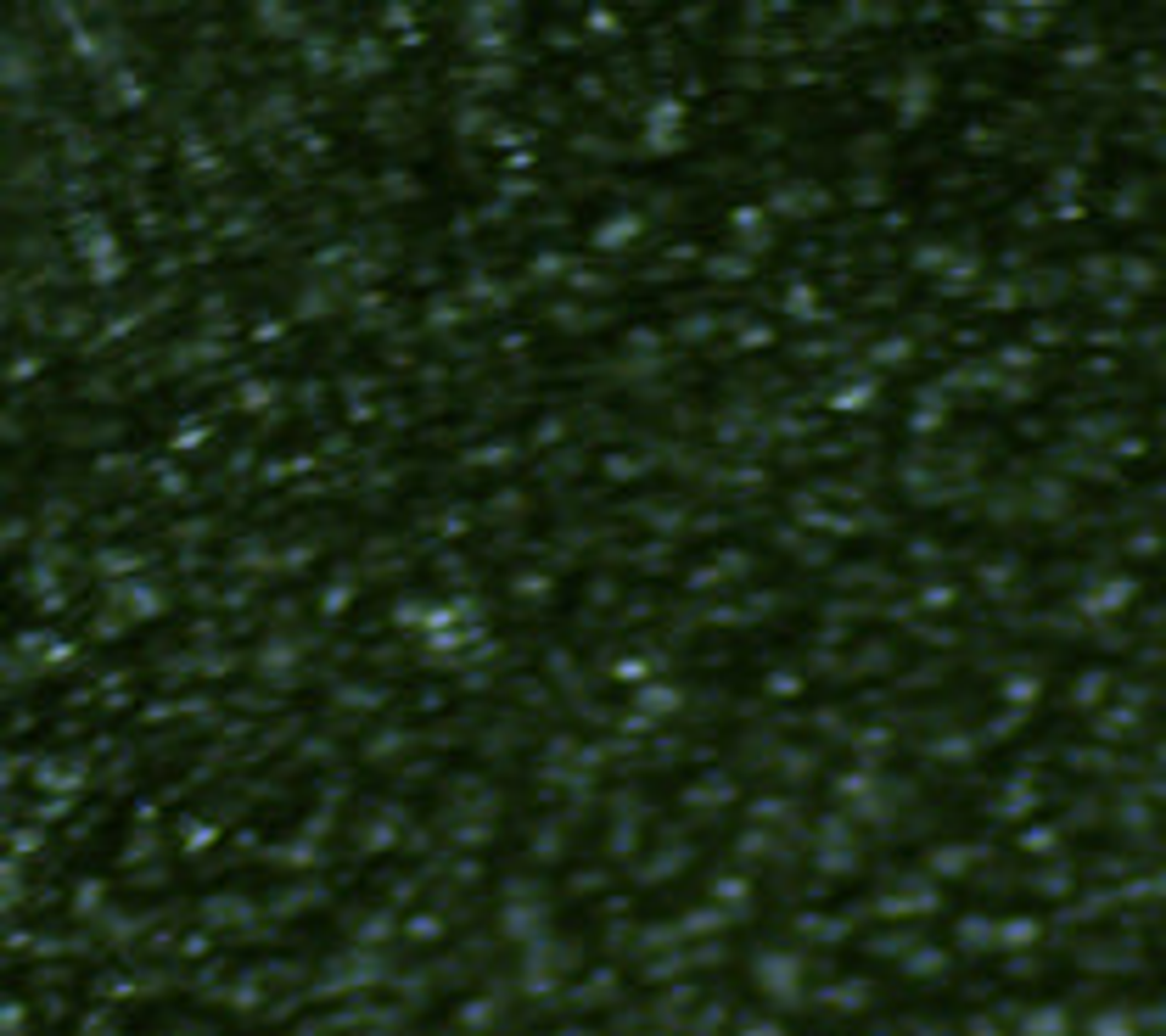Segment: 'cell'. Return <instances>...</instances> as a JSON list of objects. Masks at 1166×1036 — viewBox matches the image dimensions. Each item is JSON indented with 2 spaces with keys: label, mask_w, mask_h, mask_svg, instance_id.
I'll return each mask as SVG.
<instances>
[{
  "label": "cell",
  "mask_w": 1166,
  "mask_h": 1036,
  "mask_svg": "<svg viewBox=\"0 0 1166 1036\" xmlns=\"http://www.w3.org/2000/svg\"><path fill=\"white\" fill-rule=\"evenodd\" d=\"M79 253H85L90 280H118L123 275V253H118V242L107 236V219H90V225L79 230Z\"/></svg>",
  "instance_id": "1"
},
{
  "label": "cell",
  "mask_w": 1166,
  "mask_h": 1036,
  "mask_svg": "<svg viewBox=\"0 0 1166 1036\" xmlns=\"http://www.w3.org/2000/svg\"><path fill=\"white\" fill-rule=\"evenodd\" d=\"M382 68H387V56L376 39H359V45L343 51V73H382Z\"/></svg>",
  "instance_id": "2"
},
{
  "label": "cell",
  "mask_w": 1166,
  "mask_h": 1036,
  "mask_svg": "<svg viewBox=\"0 0 1166 1036\" xmlns=\"http://www.w3.org/2000/svg\"><path fill=\"white\" fill-rule=\"evenodd\" d=\"M118 600L129 605V611H135V617H157V605H163V600H157V594H152V588H140V583L118 588Z\"/></svg>",
  "instance_id": "3"
},
{
  "label": "cell",
  "mask_w": 1166,
  "mask_h": 1036,
  "mask_svg": "<svg viewBox=\"0 0 1166 1036\" xmlns=\"http://www.w3.org/2000/svg\"><path fill=\"white\" fill-rule=\"evenodd\" d=\"M140 102V79L135 73H118V85H113V107H135Z\"/></svg>",
  "instance_id": "4"
},
{
  "label": "cell",
  "mask_w": 1166,
  "mask_h": 1036,
  "mask_svg": "<svg viewBox=\"0 0 1166 1036\" xmlns=\"http://www.w3.org/2000/svg\"><path fill=\"white\" fill-rule=\"evenodd\" d=\"M270 398H275V387H264V381H253V387H242V404H247V409H264Z\"/></svg>",
  "instance_id": "5"
},
{
  "label": "cell",
  "mask_w": 1166,
  "mask_h": 1036,
  "mask_svg": "<svg viewBox=\"0 0 1166 1036\" xmlns=\"http://www.w3.org/2000/svg\"><path fill=\"white\" fill-rule=\"evenodd\" d=\"M303 62H309V68H326V62H331V45H326V39H309V45H303Z\"/></svg>",
  "instance_id": "6"
},
{
  "label": "cell",
  "mask_w": 1166,
  "mask_h": 1036,
  "mask_svg": "<svg viewBox=\"0 0 1166 1036\" xmlns=\"http://www.w3.org/2000/svg\"><path fill=\"white\" fill-rule=\"evenodd\" d=\"M259 23H264V29H292V12H280V6H264V12H259Z\"/></svg>",
  "instance_id": "7"
}]
</instances>
